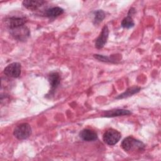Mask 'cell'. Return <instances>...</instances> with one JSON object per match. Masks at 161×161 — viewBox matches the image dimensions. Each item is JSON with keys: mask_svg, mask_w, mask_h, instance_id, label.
Segmentation results:
<instances>
[{"mask_svg": "<svg viewBox=\"0 0 161 161\" xmlns=\"http://www.w3.org/2000/svg\"><path fill=\"white\" fill-rule=\"evenodd\" d=\"M21 72V65L18 62H13L7 65L4 69V73L6 75L13 77H18Z\"/></svg>", "mask_w": 161, "mask_h": 161, "instance_id": "5", "label": "cell"}, {"mask_svg": "<svg viewBox=\"0 0 161 161\" xmlns=\"http://www.w3.org/2000/svg\"><path fill=\"white\" fill-rule=\"evenodd\" d=\"M48 80L51 87V90H55L60 84V77L57 72H52L48 76Z\"/></svg>", "mask_w": 161, "mask_h": 161, "instance_id": "11", "label": "cell"}, {"mask_svg": "<svg viewBox=\"0 0 161 161\" xmlns=\"http://www.w3.org/2000/svg\"><path fill=\"white\" fill-rule=\"evenodd\" d=\"M10 34L19 41H25L30 35L29 29L25 25L9 30Z\"/></svg>", "mask_w": 161, "mask_h": 161, "instance_id": "4", "label": "cell"}, {"mask_svg": "<svg viewBox=\"0 0 161 161\" xmlns=\"http://www.w3.org/2000/svg\"><path fill=\"white\" fill-rule=\"evenodd\" d=\"M121 137V133L113 128L106 130L103 134V141L109 145H114L117 143Z\"/></svg>", "mask_w": 161, "mask_h": 161, "instance_id": "3", "label": "cell"}, {"mask_svg": "<svg viewBox=\"0 0 161 161\" xmlns=\"http://www.w3.org/2000/svg\"><path fill=\"white\" fill-rule=\"evenodd\" d=\"M140 87H129L128 89H127L126 90L125 92H124L123 93L121 94L120 95L118 96L116 98V99H123V98H125L127 97H129L131 95L135 94V93L138 92L140 91Z\"/></svg>", "mask_w": 161, "mask_h": 161, "instance_id": "12", "label": "cell"}, {"mask_svg": "<svg viewBox=\"0 0 161 161\" xmlns=\"http://www.w3.org/2000/svg\"><path fill=\"white\" fill-rule=\"evenodd\" d=\"M94 57L95 58H96L97 60L101 61V62H116L114 59L111 58V57L105 56V55H99V54H94Z\"/></svg>", "mask_w": 161, "mask_h": 161, "instance_id": "16", "label": "cell"}, {"mask_svg": "<svg viewBox=\"0 0 161 161\" xmlns=\"http://www.w3.org/2000/svg\"><path fill=\"white\" fill-rule=\"evenodd\" d=\"M64 13V9L60 7H53L46 11V16L48 17H57Z\"/></svg>", "mask_w": 161, "mask_h": 161, "instance_id": "13", "label": "cell"}, {"mask_svg": "<svg viewBox=\"0 0 161 161\" xmlns=\"http://www.w3.org/2000/svg\"><path fill=\"white\" fill-rule=\"evenodd\" d=\"M45 3L44 1H35V0H25L22 4L24 7L30 10H35L40 8L43 4Z\"/></svg>", "mask_w": 161, "mask_h": 161, "instance_id": "10", "label": "cell"}, {"mask_svg": "<svg viewBox=\"0 0 161 161\" xmlns=\"http://www.w3.org/2000/svg\"><path fill=\"white\" fill-rule=\"evenodd\" d=\"M131 112L127 109H114L107 111L105 112L104 116L105 117H115V116H120L125 115L131 114Z\"/></svg>", "mask_w": 161, "mask_h": 161, "instance_id": "9", "label": "cell"}, {"mask_svg": "<svg viewBox=\"0 0 161 161\" xmlns=\"http://www.w3.org/2000/svg\"><path fill=\"white\" fill-rule=\"evenodd\" d=\"M104 18H105V13L103 10L99 9L96 11L94 13V23L96 25L99 24L104 19Z\"/></svg>", "mask_w": 161, "mask_h": 161, "instance_id": "15", "label": "cell"}, {"mask_svg": "<svg viewBox=\"0 0 161 161\" xmlns=\"http://www.w3.org/2000/svg\"><path fill=\"white\" fill-rule=\"evenodd\" d=\"M108 35H109V29L108 26L105 25L103 28L99 36L96 40L95 47L98 49L102 48L107 42Z\"/></svg>", "mask_w": 161, "mask_h": 161, "instance_id": "7", "label": "cell"}, {"mask_svg": "<svg viewBox=\"0 0 161 161\" xmlns=\"http://www.w3.org/2000/svg\"><path fill=\"white\" fill-rule=\"evenodd\" d=\"M121 26L125 28H130L135 25V23L131 16L128 15L121 21Z\"/></svg>", "mask_w": 161, "mask_h": 161, "instance_id": "14", "label": "cell"}, {"mask_svg": "<svg viewBox=\"0 0 161 161\" xmlns=\"http://www.w3.org/2000/svg\"><path fill=\"white\" fill-rule=\"evenodd\" d=\"M31 134V128L28 123H23L16 126L13 131L14 136L18 140L27 139Z\"/></svg>", "mask_w": 161, "mask_h": 161, "instance_id": "2", "label": "cell"}, {"mask_svg": "<svg viewBox=\"0 0 161 161\" xmlns=\"http://www.w3.org/2000/svg\"><path fill=\"white\" fill-rule=\"evenodd\" d=\"M122 148L126 152H142L145 149V144L132 136L125 138L121 142Z\"/></svg>", "mask_w": 161, "mask_h": 161, "instance_id": "1", "label": "cell"}, {"mask_svg": "<svg viewBox=\"0 0 161 161\" xmlns=\"http://www.w3.org/2000/svg\"><path fill=\"white\" fill-rule=\"evenodd\" d=\"M26 21V19L25 17H10L6 19L5 22L6 26L9 30L19 27L21 26L25 25Z\"/></svg>", "mask_w": 161, "mask_h": 161, "instance_id": "6", "label": "cell"}, {"mask_svg": "<svg viewBox=\"0 0 161 161\" xmlns=\"http://www.w3.org/2000/svg\"><path fill=\"white\" fill-rule=\"evenodd\" d=\"M80 137L84 141L91 142L94 141L97 139V133L90 129H84L79 133Z\"/></svg>", "mask_w": 161, "mask_h": 161, "instance_id": "8", "label": "cell"}]
</instances>
